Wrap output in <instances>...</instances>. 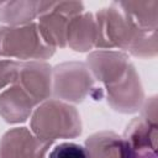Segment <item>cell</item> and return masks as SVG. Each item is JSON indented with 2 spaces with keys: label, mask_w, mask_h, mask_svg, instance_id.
I'll return each mask as SVG.
<instances>
[{
  "label": "cell",
  "mask_w": 158,
  "mask_h": 158,
  "mask_svg": "<svg viewBox=\"0 0 158 158\" xmlns=\"http://www.w3.org/2000/svg\"><path fill=\"white\" fill-rule=\"evenodd\" d=\"M31 130L38 138L53 142L57 138H75L81 135L83 125L78 110L63 101H43L33 112Z\"/></svg>",
  "instance_id": "obj_1"
},
{
  "label": "cell",
  "mask_w": 158,
  "mask_h": 158,
  "mask_svg": "<svg viewBox=\"0 0 158 158\" xmlns=\"http://www.w3.org/2000/svg\"><path fill=\"white\" fill-rule=\"evenodd\" d=\"M54 51L42 40L35 23L0 26V57L43 60L52 57Z\"/></svg>",
  "instance_id": "obj_2"
},
{
  "label": "cell",
  "mask_w": 158,
  "mask_h": 158,
  "mask_svg": "<svg viewBox=\"0 0 158 158\" xmlns=\"http://www.w3.org/2000/svg\"><path fill=\"white\" fill-rule=\"evenodd\" d=\"M95 47L127 51L141 30L115 4L96 12Z\"/></svg>",
  "instance_id": "obj_3"
},
{
  "label": "cell",
  "mask_w": 158,
  "mask_h": 158,
  "mask_svg": "<svg viewBox=\"0 0 158 158\" xmlns=\"http://www.w3.org/2000/svg\"><path fill=\"white\" fill-rule=\"evenodd\" d=\"M83 11L84 5L79 1H42L37 25L42 40L53 48H64L68 23L72 17Z\"/></svg>",
  "instance_id": "obj_4"
},
{
  "label": "cell",
  "mask_w": 158,
  "mask_h": 158,
  "mask_svg": "<svg viewBox=\"0 0 158 158\" xmlns=\"http://www.w3.org/2000/svg\"><path fill=\"white\" fill-rule=\"evenodd\" d=\"M94 78L86 64L65 62L52 69V91L57 99L79 104L90 93Z\"/></svg>",
  "instance_id": "obj_5"
},
{
  "label": "cell",
  "mask_w": 158,
  "mask_h": 158,
  "mask_svg": "<svg viewBox=\"0 0 158 158\" xmlns=\"http://www.w3.org/2000/svg\"><path fill=\"white\" fill-rule=\"evenodd\" d=\"M106 98L109 105L117 112H137L144 102V91L139 75L133 64H128L125 73L115 81L106 84Z\"/></svg>",
  "instance_id": "obj_6"
},
{
  "label": "cell",
  "mask_w": 158,
  "mask_h": 158,
  "mask_svg": "<svg viewBox=\"0 0 158 158\" xmlns=\"http://www.w3.org/2000/svg\"><path fill=\"white\" fill-rule=\"evenodd\" d=\"M14 85L22 88L36 104L43 102L52 94V68L43 60L19 62Z\"/></svg>",
  "instance_id": "obj_7"
},
{
  "label": "cell",
  "mask_w": 158,
  "mask_h": 158,
  "mask_svg": "<svg viewBox=\"0 0 158 158\" xmlns=\"http://www.w3.org/2000/svg\"><path fill=\"white\" fill-rule=\"evenodd\" d=\"M52 142L35 136L26 127H15L0 139V158H46Z\"/></svg>",
  "instance_id": "obj_8"
},
{
  "label": "cell",
  "mask_w": 158,
  "mask_h": 158,
  "mask_svg": "<svg viewBox=\"0 0 158 158\" xmlns=\"http://www.w3.org/2000/svg\"><path fill=\"white\" fill-rule=\"evenodd\" d=\"M130 64L127 54L118 51H94L86 58V67L93 78L106 84L118 79Z\"/></svg>",
  "instance_id": "obj_9"
},
{
  "label": "cell",
  "mask_w": 158,
  "mask_h": 158,
  "mask_svg": "<svg viewBox=\"0 0 158 158\" xmlns=\"http://www.w3.org/2000/svg\"><path fill=\"white\" fill-rule=\"evenodd\" d=\"M36 105L35 100L17 85L0 93V116L9 123L25 122Z\"/></svg>",
  "instance_id": "obj_10"
},
{
  "label": "cell",
  "mask_w": 158,
  "mask_h": 158,
  "mask_svg": "<svg viewBox=\"0 0 158 158\" xmlns=\"http://www.w3.org/2000/svg\"><path fill=\"white\" fill-rule=\"evenodd\" d=\"M128 151L125 139L110 131L96 132L85 141L88 158H127Z\"/></svg>",
  "instance_id": "obj_11"
},
{
  "label": "cell",
  "mask_w": 158,
  "mask_h": 158,
  "mask_svg": "<svg viewBox=\"0 0 158 158\" xmlns=\"http://www.w3.org/2000/svg\"><path fill=\"white\" fill-rule=\"evenodd\" d=\"M95 17L83 12L70 19L67 30V44L75 52H88L95 46Z\"/></svg>",
  "instance_id": "obj_12"
},
{
  "label": "cell",
  "mask_w": 158,
  "mask_h": 158,
  "mask_svg": "<svg viewBox=\"0 0 158 158\" xmlns=\"http://www.w3.org/2000/svg\"><path fill=\"white\" fill-rule=\"evenodd\" d=\"M115 5L139 28L157 30L158 1H120Z\"/></svg>",
  "instance_id": "obj_13"
},
{
  "label": "cell",
  "mask_w": 158,
  "mask_h": 158,
  "mask_svg": "<svg viewBox=\"0 0 158 158\" xmlns=\"http://www.w3.org/2000/svg\"><path fill=\"white\" fill-rule=\"evenodd\" d=\"M122 138L133 151H157V125L137 117L127 126Z\"/></svg>",
  "instance_id": "obj_14"
},
{
  "label": "cell",
  "mask_w": 158,
  "mask_h": 158,
  "mask_svg": "<svg viewBox=\"0 0 158 158\" xmlns=\"http://www.w3.org/2000/svg\"><path fill=\"white\" fill-rule=\"evenodd\" d=\"M42 1H7L0 2V21L9 26L32 23L40 16Z\"/></svg>",
  "instance_id": "obj_15"
},
{
  "label": "cell",
  "mask_w": 158,
  "mask_h": 158,
  "mask_svg": "<svg viewBox=\"0 0 158 158\" xmlns=\"http://www.w3.org/2000/svg\"><path fill=\"white\" fill-rule=\"evenodd\" d=\"M127 52L132 56L141 58H152L157 56L158 52V41H157V30H143L141 28L128 47Z\"/></svg>",
  "instance_id": "obj_16"
},
{
  "label": "cell",
  "mask_w": 158,
  "mask_h": 158,
  "mask_svg": "<svg viewBox=\"0 0 158 158\" xmlns=\"http://www.w3.org/2000/svg\"><path fill=\"white\" fill-rule=\"evenodd\" d=\"M48 158H88L85 148L77 143H62L52 149Z\"/></svg>",
  "instance_id": "obj_17"
},
{
  "label": "cell",
  "mask_w": 158,
  "mask_h": 158,
  "mask_svg": "<svg viewBox=\"0 0 158 158\" xmlns=\"http://www.w3.org/2000/svg\"><path fill=\"white\" fill-rule=\"evenodd\" d=\"M19 62L16 60H0V89L9 84H14Z\"/></svg>",
  "instance_id": "obj_18"
},
{
  "label": "cell",
  "mask_w": 158,
  "mask_h": 158,
  "mask_svg": "<svg viewBox=\"0 0 158 158\" xmlns=\"http://www.w3.org/2000/svg\"><path fill=\"white\" fill-rule=\"evenodd\" d=\"M142 118L152 125H157V98H149L142 107Z\"/></svg>",
  "instance_id": "obj_19"
},
{
  "label": "cell",
  "mask_w": 158,
  "mask_h": 158,
  "mask_svg": "<svg viewBox=\"0 0 158 158\" xmlns=\"http://www.w3.org/2000/svg\"><path fill=\"white\" fill-rule=\"evenodd\" d=\"M128 157L127 158H157L156 151H133L128 147Z\"/></svg>",
  "instance_id": "obj_20"
}]
</instances>
